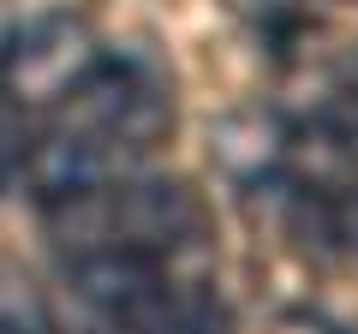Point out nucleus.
<instances>
[{
  "instance_id": "nucleus-3",
  "label": "nucleus",
  "mask_w": 358,
  "mask_h": 334,
  "mask_svg": "<svg viewBox=\"0 0 358 334\" xmlns=\"http://www.w3.org/2000/svg\"><path fill=\"white\" fill-rule=\"evenodd\" d=\"M114 334H227V310L209 286H162L150 305L138 310L131 322H120Z\"/></svg>"
},
{
  "instance_id": "nucleus-4",
  "label": "nucleus",
  "mask_w": 358,
  "mask_h": 334,
  "mask_svg": "<svg viewBox=\"0 0 358 334\" xmlns=\"http://www.w3.org/2000/svg\"><path fill=\"white\" fill-rule=\"evenodd\" d=\"M24 155H30V131H24V108L6 96L0 84V185H13L24 173Z\"/></svg>"
},
{
  "instance_id": "nucleus-2",
  "label": "nucleus",
  "mask_w": 358,
  "mask_h": 334,
  "mask_svg": "<svg viewBox=\"0 0 358 334\" xmlns=\"http://www.w3.org/2000/svg\"><path fill=\"white\" fill-rule=\"evenodd\" d=\"M102 54L108 48H96V36L78 18L54 13V18H36V24H24L13 36V60H6L0 84H6V96L18 108H60L102 66Z\"/></svg>"
},
{
  "instance_id": "nucleus-1",
  "label": "nucleus",
  "mask_w": 358,
  "mask_h": 334,
  "mask_svg": "<svg viewBox=\"0 0 358 334\" xmlns=\"http://www.w3.org/2000/svg\"><path fill=\"white\" fill-rule=\"evenodd\" d=\"M66 263L96 251H138V257H173L185 239L203 233V209L179 180H108L102 191L72 197L48 209Z\"/></svg>"
}]
</instances>
